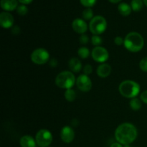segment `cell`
<instances>
[{"instance_id":"obj_1","label":"cell","mask_w":147,"mask_h":147,"mask_svg":"<svg viewBox=\"0 0 147 147\" xmlns=\"http://www.w3.org/2000/svg\"><path fill=\"white\" fill-rule=\"evenodd\" d=\"M138 131L135 126L130 123H123L119 125L115 131V138L121 144L129 145L136 139Z\"/></svg>"},{"instance_id":"obj_2","label":"cell","mask_w":147,"mask_h":147,"mask_svg":"<svg viewBox=\"0 0 147 147\" xmlns=\"http://www.w3.org/2000/svg\"><path fill=\"white\" fill-rule=\"evenodd\" d=\"M123 45L131 53H137L141 51L144 47V40L139 32H131L126 36Z\"/></svg>"},{"instance_id":"obj_3","label":"cell","mask_w":147,"mask_h":147,"mask_svg":"<svg viewBox=\"0 0 147 147\" xmlns=\"http://www.w3.org/2000/svg\"><path fill=\"white\" fill-rule=\"evenodd\" d=\"M119 90L123 97L132 99L136 98L140 92V86L133 80H124L119 85Z\"/></svg>"},{"instance_id":"obj_4","label":"cell","mask_w":147,"mask_h":147,"mask_svg":"<svg viewBox=\"0 0 147 147\" xmlns=\"http://www.w3.org/2000/svg\"><path fill=\"white\" fill-rule=\"evenodd\" d=\"M76 83V77L72 72L63 71L59 73L55 78V84L60 88H72Z\"/></svg>"},{"instance_id":"obj_5","label":"cell","mask_w":147,"mask_h":147,"mask_svg":"<svg viewBox=\"0 0 147 147\" xmlns=\"http://www.w3.org/2000/svg\"><path fill=\"white\" fill-rule=\"evenodd\" d=\"M107 28V22L102 16H96L93 17L89 24L90 31L95 35H99L106 31Z\"/></svg>"},{"instance_id":"obj_6","label":"cell","mask_w":147,"mask_h":147,"mask_svg":"<svg viewBox=\"0 0 147 147\" xmlns=\"http://www.w3.org/2000/svg\"><path fill=\"white\" fill-rule=\"evenodd\" d=\"M37 144L40 147H48L53 142V134L47 129H41L35 136Z\"/></svg>"},{"instance_id":"obj_7","label":"cell","mask_w":147,"mask_h":147,"mask_svg":"<svg viewBox=\"0 0 147 147\" xmlns=\"http://www.w3.org/2000/svg\"><path fill=\"white\" fill-rule=\"evenodd\" d=\"M50 59V54L47 50L44 48H37L32 52L31 60L32 63L37 65H44Z\"/></svg>"},{"instance_id":"obj_8","label":"cell","mask_w":147,"mask_h":147,"mask_svg":"<svg viewBox=\"0 0 147 147\" xmlns=\"http://www.w3.org/2000/svg\"><path fill=\"white\" fill-rule=\"evenodd\" d=\"M92 57L98 63H104L107 61L109 57L108 50L103 47H96L92 50Z\"/></svg>"},{"instance_id":"obj_9","label":"cell","mask_w":147,"mask_h":147,"mask_svg":"<svg viewBox=\"0 0 147 147\" xmlns=\"http://www.w3.org/2000/svg\"><path fill=\"white\" fill-rule=\"evenodd\" d=\"M76 85L79 90L83 92H88L92 88V82L90 78L85 74H82L78 77Z\"/></svg>"},{"instance_id":"obj_10","label":"cell","mask_w":147,"mask_h":147,"mask_svg":"<svg viewBox=\"0 0 147 147\" xmlns=\"http://www.w3.org/2000/svg\"><path fill=\"white\" fill-rule=\"evenodd\" d=\"M60 137L62 141L66 144H70L74 140L75 132L70 126H66L62 129L60 132Z\"/></svg>"},{"instance_id":"obj_11","label":"cell","mask_w":147,"mask_h":147,"mask_svg":"<svg viewBox=\"0 0 147 147\" xmlns=\"http://www.w3.org/2000/svg\"><path fill=\"white\" fill-rule=\"evenodd\" d=\"M13 24H14V17L10 13L3 11L0 14V24L3 28H10L12 27Z\"/></svg>"},{"instance_id":"obj_12","label":"cell","mask_w":147,"mask_h":147,"mask_svg":"<svg viewBox=\"0 0 147 147\" xmlns=\"http://www.w3.org/2000/svg\"><path fill=\"white\" fill-rule=\"evenodd\" d=\"M72 27L76 32L81 34H84L88 30L87 23L80 18H77L73 20L72 23Z\"/></svg>"},{"instance_id":"obj_13","label":"cell","mask_w":147,"mask_h":147,"mask_svg":"<svg viewBox=\"0 0 147 147\" xmlns=\"http://www.w3.org/2000/svg\"><path fill=\"white\" fill-rule=\"evenodd\" d=\"M1 7L5 11H13L18 7L17 0H1Z\"/></svg>"},{"instance_id":"obj_14","label":"cell","mask_w":147,"mask_h":147,"mask_svg":"<svg viewBox=\"0 0 147 147\" xmlns=\"http://www.w3.org/2000/svg\"><path fill=\"white\" fill-rule=\"evenodd\" d=\"M111 73V67L107 63L100 65L97 68V75L100 78H106Z\"/></svg>"},{"instance_id":"obj_15","label":"cell","mask_w":147,"mask_h":147,"mask_svg":"<svg viewBox=\"0 0 147 147\" xmlns=\"http://www.w3.org/2000/svg\"><path fill=\"white\" fill-rule=\"evenodd\" d=\"M20 144L21 147H36V144H37L34 138L29 135L23 136L20 139Z\"/></svg>"},{"instance_id":"obj_16","label":"cell","mask_w":147,"mask_h":147,"mask_svg":"<svg viewBox=\"0 0 147 147\" xmlns=\"http://www.w3.org/2000/svg\"><path fill=\"white\" fill-rule=\"evenodd\" d=\"M68 66L70 70L74 73H78L82 69V64L80 60L76 57H72L68 62Z\"/></svg>"},{"instance_id":"obj_17","label":"cell","mask_w":147,"mask_h":147,"mask_svg":"<svg viewBox=\"0 0 147 147\" xmlns=\"http://www.w3.org/2000/svg\"><path fill=\"white\" fill-rule=\"evenodd\" d=\"M118 9H119V13L122 16L126 17V16H129L131 14L132 8L130 5H129L126 3H121V4H119Z\"/></svg>"},{"instance_id":"obj_18","label":"cell","mask_w":147,"mask_h":147,"mask_svg":"<svg viewBox=\"0 0 147 147\" xmlns=\"http://www.w3.org/2000/svg\"><path fill=\"white\" fill-rule=\"evenodd\" d=\"M143 0H132L131 7L134 11H139L143 7Z\"/></svg>"},{"instance_id":"obj_19","label":"cell","mask_w":147,"mask_h":147,"mask_svg":"<svg viewBox=\"0 0 147 147\" xmlns=\"http://www.w3.org/2000/svg\"><path fill=\"white\" fill-rule=\"evenodd\" d=\"M130 107L134 111H139L142 108V103L139 98H134L130 101Z\"/></svg>"},{"instance_id":"obj_20","label":"cell","mask_w":147,"mask_h":147,"mask_svg":"<svg viewBox=\"0 0 147 147\" xmlns=\"http://www.w3.org/2000/svg\"><path fill=\"white\" fill-rule=\"evenodd\" d=\"M76 97V93L75 92L74 90H73L72 88L67 89L66 91L65 92V98L66 100L69 102H73V100H75Z\"/></svg>"},{"instance_id":"obj_21","label":"cell","mask_w":147,"mask_h":147,"mask_svg":"<svg viewBox=\"0 0 147 147\" xmlns=\"http://www.w3.org/2000/svg\"><path fill=\"white\" fill-rule=\"evenodd\" d=\"M78 56L80 58L86 59L90 55V50L86 47H80L78 49Z\"/></svg>"},{"instance_id":"obj_22","label":"cell","mask_w":147,"mask_h":147,"mask_svg":"<svg viewBox=\"0 0 147 147\" xmlns=\"http://www.w3.org/2000/svg\"><path fill=\"white\" fill-rule=\"evenodd\" d=\"M83 17L86 20H91L93 18V11L91 8H86L83 11Z\"/></svg>"},{"instance_id":"obj_23","label":"cell","mask_w":147,"mask_h":147,"mask_svg":"<svg viewBox=\"0 0 147 147\" xmlns=\"http://www.w3.org/2000/svg\"><path fill=\"white\" fill-rule=\"evenodd\" d=\"M91 42L93 45L96 46V47H98L99 45H100L102 44L103 40H102V38L99 35H95V34H93V36L91 38Z\"/></svg>"},{"instance_id":"obj_24","label":"cell","mask_w":147,"mask_h":147,"mask_svg":"<svg viewBox=\"0 0 147 147\" xmlns=\"http://www.w3.org/2000/svg\"><path fill=\"white\" fill-rule=\"evenodd\" d=\"M17 12L21 16H24L27 14L28 12V9L24 4H22V5H20L17 7Z\"/></svg>"},{"instance_id":"obj_25","label":"cell","mask_w":147,"mask_h":147,"mask_svg":"<svg viewBox=\"0 0 147 147\" xmlns=\"http://www.w3.org/2000/svg\"><path fill=\"white\" fill-rule=\"evenodd\" d=\"M96 1L97 0H80V3L84 7H88V8H90V7L94 6L95 4L96 3Z\"/></svg>"},{"instance_id":"obj_26","label":"cell","mask_w":147,"mask_h":147,"mask_svg":"<svg viewBox=\"0 0 147 147\" xmlns=\"http://www.w3.org/2000/svg\"><path fill=\"white\" fill-rule=\"evenodd\" d=\"M140 69L144 72H147V57H144L139 63Z\"/></svg>"},{"instance_id":"obj_27","label":"cell","mask_w":147,"mask_h":147,"mask_svg":"<svg viewBox=\"0 0 147 147\" xmlns=\"http://www.w3.org/2000/svg\"><path fill=\"white\" fill-rule=\"evenodd\" d=\"M92 71H93V67H92L90 65H86L84 67V68H83V73H84V74L86 75V76L90 75V73H92Z\"/></svg>"},{"instance_id":"obj_28","label":"cell","mask_w":147,"mask_h":147,"mask_svg":"<svg viewBox=\"0 0 147 147\" xmlns=\"http://www.w3.org/2000/svg\"><path fill=\"white\" fill-rule=\"evenodd\" d=\"M79 40H80V42L83 45L87 44V43L89 42L88 37V36L85 34H81L80 37V38H79Z\"/></svg>"},{"instance_id":"obj_29","label":"cell","mask_w":147,"mask_h":147,"mask_svg":"<svg viewBox=\"0 0 147 147\" xmlns=\"http://www.w3.org/2000/svg\"><path fill=\"white\" fill-rule=\"evenodd\" d=\"M114 42L116 45H118V46L121 45L122 44H123V43H124V40H123L121 37H119V36H118V37H115Z\"/></svg>"},{"instance_id":"obj_30","label":"cell","mask_w":147,"mask_h":147,"mask_svg":"<svg viewBox=\"0 0 147 147\" xmlns=\"http://www.w3.org/2000/svg\"><path fill=\"white\" fill-rule=\"evenodd\" d=\"M141 100L144 102V103L147 104V90H144V92H142V93L141 94Z\"/></svg>"},{"instance_id":"obj_31","label":"cell","mask_w":147,"mask_h":147,"mask_svg":"<svg viewBox=\"0 0 147 147\" xmlns=\"http://www.w3.org/2000/svg\"><path fill=\"white\" fill-rule=\"evenodd\" d=\"M11 32H12L14 34H18L20 32V27H19L18 26H15V27H14L11 29Z\"/></svg>"},{"instance_id":"obj_32","label":"cell","mask_w":147,"mask_h":147,"mask_svg":"<svg viewBox=\"0 0 147 147\" xmlns=\"http://www.w3.org/2000/svg\"><path fill=\"white\" fill-rule=\"evenodd\" d=\"M20 3L22 4H29L33 1V0H18Z\"/></svg>"},{"instance_id":"obj_33","label":"cell","mask_w":147,"mask_h":147,"mask_svg":"<svg viewBox=\"0 0 147 147\" xmlns=\"http://www.w3.org/2000/svg\"><path fill=\"white\" fill-rule=\"evenodd\" d=\"M110 147H123L122 146V144H121L119 142H116V143H113L111 145Z\"/></svg>"},{"instance_id":"obj_34","label":"cell","mask_w":147,"mask_h":147,"mask_svg":"<svg viewBox=\"0 0 147 147\" xmlns=\"http://www.w3.org/2000/svg\"><path fill=\"white\" fill-rule=\"evenodd\" d=\"M109 1H110L111 3L116 4V3H118V2H119V1H121V0H109Z\"/></svg>"},{"instance_id":"obj_35","label":"cell","mask_w":147,"mask_h":147,"mask_svg":"<svg viewBox=\"0 0 147 147\" xmlns=\"http://www.w3.org/2000/svg\"><path fill=\"white\" fill-rule=\"evenodd\" d=\"M143 1H144V3L145 5L147 7V0H143Z\"/></svg>"},{"instance_id":"obj_36","label":"cell","mask_w":147,"mask_h":147,"mask_svg":"<svg viewBox=\"0 0 147 147\" xmlns=\"http://www.w3.org/2000/svg\"><path fill=\"white\" fill-rule=\"evenodd\" d=\"M124 147H131V146H130L129 145H126V146H125Z\"/></svg>"}]
</instances>
